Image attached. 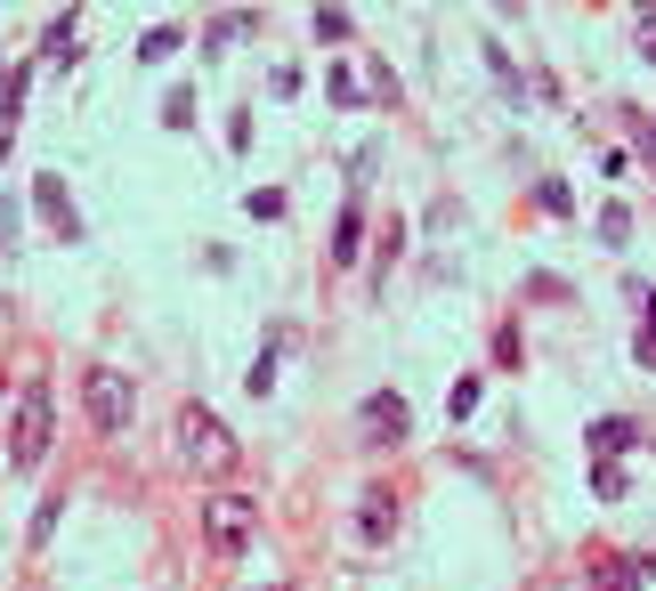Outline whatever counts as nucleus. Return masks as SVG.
Returning a JSON list of instances; mask_svg holds the SVG:
<instances>
[{
    "label": "nucleus",
    "mask_w": 656,
    "mask_h": 591,
    "mask_svg": "<svg viewBox=\"0 0 656 591\" xmlns=\"http://www.w3.org/2000/svg\"><path fill=\"white\" fill-rule=\"evenodd\" d=\"M591 454L600 462H617V454H632V445H641V421H624V414H608V421H591Z\"/></svg>",
    "instance_id": "nucleus-7"
},
{
    "label": "nucleus",
    "mask_w": 656,
    "mask_h": 591,
    "mask_svg": "<svg viewBox=\"0 0 656 591\" xmlns=\"http://www.w3.org/2000/svg\"><path fill=\"white\" fill-rule=\"evenodd\" d=\"M49 430H57L49 390H25V405H16V430H9V462H16V471H33V462L49 454Z\"/></svg>",
    "instance_id": "nucleus-4"
},
{
    "label": "nucleus",
    "mask_w": 656,
    "mask_h": 591,
    "mask_svg": "<svg viewBox=\"0 0 656 591\" xmlns=\"http://www.w3.org/2000/svg\"><path fill=\"white\" fill-rule=\"evenodd\" d=\"M405 421H414V414H405V397L398 390H381V397H365V445H398L405 438Z\"/></svg>",
    "instance_id": "nucleus-5"
},
{
    "label": "nucleus",
    "mask_w": 656,
    "mask_h": 591,
    "mask_svg": "<svg viewBox=\"0 0 656 591\" xmlns=\"http://www.w3.org/2000/svg\"><path fill=\"white\" fill-rule=\"evenodd\" d=\"M179 454L195 462V471H235V438H228V421L219 414H203V405H187V414H179Z\"/></svg>",
    "instance_id": "nucleus-1"
},
{
    "label": "nucleus",
    "mask_w": 656,
    "mask_h": 591,
    "mask_svg": "<svg viewBox=\"0 0 656 591\" xmlns=\"http://www.w3.org/2000/svg\"><path fill=\"white\" fill-rule=\"evenodd\" d=\"M591 495H608V502L624 495V471H617V462H600V471H591Z\"/></svg>",
    "instance_id": "nucleus-13"
},
{
    "label": "nucleus",
    "mask_w": 656,
    "mask_h": 591,
    "mask_svg": "<svg viewBox=\"0 0 656 591\" xmlns=\"http://www.w3.org/2000/svg\"><path fill=\"white\" fill-rule=\"evenodd\" d=\"M57 519H66V502H41V511H33V543H49V535H57Z\"/></svg>",
    "instance_id": "nucleus-14"
},
{
    "label": "nucleus",
    "mask_w": 656,
    "mask_h": 591,
    "mask_svg": "<svg viewBox=\"0 0 656 591\" xmlns=\"http://www.w3.org/2000/svg\"><path fill=\"white\" fill-rule=\"evenodd\" d=\"M591 591H641V559H624V552H591Z\"/></svg>",
    "instance_id": "nucleus-8"
},
{
    "label": "nucleus",
    "mask_w": 656,
    "mask_h": 591,
    "mask_svg": "<svg viewBox=\"0 0 656 591\" xmlns=\"http://www.w3.org/2000/svg\"><path fill=\"white\" fill-rule=\"evenodd\" d=\"M33 202L49 211V228H57V235H73V202H66V187H57V178H41V187H33Z\"/></svg>",
    "instance_id": "nucleus-9"
},
{
    "label": "nucleus",
    "mask_w": 656,
    "mask_h": 591,
    "mask_svg": "<svg viewBox=\"0 0 656 591\" xmlns=\"http://www.w3.org/2000/svg\"><path fill=\"white\" fill-rule=\"evenodd\" d=\"M171 49H179V33H171V25H154L147 40H138V57H154V66H162V57H171Z\"/></svg>",
    "instance_id": "nucleus-11"
},
{
    "label": "nucleus",
    "mask_w": 656,
    "mask_h": 591,
    "mask_svg": "<svg viewBox=\"0 0 656 591\" xmlns=\"http://www.w3.org/2000/svg\"><path fill=\"white\" fill-rule=\"evenodd\" d=\"M162 121H171V130H187V121H195V90H171V106H162Z\"/></svg>",
    "instance_id": "nucleus-12"
},
{
    "label": "nucleus",
    "mask_w": 656,
    "mask_h": 591,
    "mask_svg": "<svg viewBox=\"0 0 656 591\" xmlns=\"http://www.w3.org/2000/svg\"><path fill=\"white\" fill-rule=\"evenodd\" d=\"M357 243H365V219H357V202H348L341 228H333V259H357Z\"/></svg>",
    "instance_id": "nucleus-10"
},
{
    "label": "nucleus",
    "mask_w": 656,
    "mask_h": 591,
    "mask_svg": "<svg viewBox=\"0 0 656 591\" xmlns=\"http://www.w3.org/2000/svg\"><path fill=\"white\" fill-rule=\"evenodd\" d=\"M357 535H365V543H389V535H398V495H389V486H365Z\"/></svg>",
    "instance_id": "nucleus-6"
},
{
    "label": "nucleus",
    "mask_w": 656,
    "mask_h": 591,
    "mask_svg": "<svg viewBox=\"0 0 656 591\" xmlns=\"http://www.w3.org/2000/svg\"><path fill=\"white\" fill-rule=\"evenodd\" d=\"M648 316H656V292H648Z\"/></svg>",
    "instance_id": "nucleus-16"
},
{
    "label": "nucleus",
    "mask_w": 656,
    "mask_h": 591,
    "mask_svg": "<svg viewBox=\"0 0 656 591\" xmlns=\"http://www.w3.org/2000/svg\"><path fill=\"white\" fill-rule=\"evenodd\" d=\"M252 526H260L252 495H211V502H203V535H211V552H219V559H235L243 543H252Z\"/></svg>",
    "instance_id": "nucleus-3"
},
{
    "label": "nucleus",
    "mask_w": 656,
    "mask_h": 591,
    "mask_svg": "<svg viewBox=\"0 0 656 591\" xmlns=\"http://www.w3.org/2000/svg\"><path fill=\"white\" fill-rule=\"evenodd\" d=\"M641 57H648V66H656V25H641Z\"/></svg>",
    "instance_id": "nucleus-15"
},
{
    "label": "nucleus",
    "mask_w": 656,
    "mask_h": 591,
    "mask_svg": "<svg viewBox=\"0 0 656 591\" xmlns=\"http://www.w3.org/2000/svg\"><path fill=\"white\" fill-rule=\"evenodd\" d=\"M81 405H90V421H97L106 438H122V430H130V414H138L130 381H122L114 364H90V373H81Z\"/></svg>",
    "instance_id": "nucleus-2"
}]
</instances>
